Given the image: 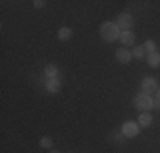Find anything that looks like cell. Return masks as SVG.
Wrapping results in <instances>:
<instances>
[{"instance_id":"1","label":"cell","mask_w":160,"mask_h":153,"mask_svg":"<svg viewBox=\"0 0 160 153\" xmlns=\"http://www.w3.org/2000/svg\"><path fill=\"white\" fill-rule=\"evenodd\" d=\"M99 31H101V36L104 37L106 41H109V43H112V41L119 39L121 36V31L119 27H118L116 22H102L101 27H99Z\"/></svg>"},{"instance_id":"2","label":"cell","mask_w":160,"mask_h":153,"mask_svg":"<svg viewBox=\"0 0 160 153\" xmlns=\"http://www.w3.org/2000/svg\"><path fill=\"white\" fill-rule=\"evenodd\" d=\"M135 107L138 111H142V112H148V111L153 107V99L150 97L148 94H138L135 97Z\"/></svg>"},{"instance_id":"3","label":"cell","mask_w":160,"mask_h":153,"mask_svg":"<svg viewBox=\"0 0 160 153\" xmlns=\"http://www.w3.org/2000/svg\"><path fill=\"white\" fill-rule=\"evenodd\" d=\"M142 90L143 94H153V92L158 90V80L155 76H145L142 80Z\"/></svg>"},{"instance_id":"4","label":"cell","mask_w":160,"mask_h":153,"mask_svg":"<svg viewBox=\"0 0 160 153\" xmlns=\"http://www.w3.org/2000/svg\"><path fill=\"white\" fill-rule=\"evenodd\" d=\"M121 131H123L124 136L135 138V136L140 135V124L138 122H133V121H126L123 126H121Z\"/></svg>"},{"instance_id":"5","label":"cell","mask_w":160,"mask_h":153,"mask_svg":"<svg viewBox=\"0 0 160 153\" xmlns=\"http://www.w3.org/2000/svg\"><path fill=\"white\" fill-rule=\"evenodd\" d=\"M116 24H118V27H119L121 32H126V31H129L133 27V17L128 12H123V14H119Z\"/></svg>"},{"instance_id":"6","label":"cell","mask_w":160,"mask_h":153,"mask_svg":"<svg viewBox=\"0 0 160 153\" xmlns=\"http://www.w3.org/2000/svg\"><path fill=\"white\" fill-rule=\"evenodd\" d=\"M116 58H118V61L119 63H129L131 61V58H133V55H131V51H128L126 48H121V49H118L116 51Z\"/></svg>"},{"instance_id":"7","label":"cell","mask_w":160,"mask_h":153,"mask_svg":"<svg viewBox=\"0 0 160 153\" xmlns=\"http://www.w3.org/2000/svg\"><path fill=\"white\" fill-rule=\"evenodd\" d=\"M46 90L49 94H58V92L62 90V82H60L58 78H49L48 83H46Z\"/></svg>"},{"instance_id":"8","label":"cell","mask_w":160,"mask_h":153,"mask_svg":"<svg viewBox=\"0 0 160 153\" xmlns=\"http://www.w3.org/2000/svg\"><path fill=\"white\" fill-rule=\"evenodd\" d=\"M119 39H121V43H123L124 46H131L133 43H135L136 36H135V32H131V31H126V32H121Z\"/></svg>"},{"instance_id":"9","label":"cell","mask_w":160,"mask_h":153,"mask_svg":"<svg viewBox=\"0 0 160 153\" xmlns=\"http://www.w3.org/2000/svg\"><path fill=\"white\" fill-rule=\"evenodd\" d=\"M147 63L150 65L152 68H157V67H160V53H157V51L148 53V55H147Z\"/></svg>"},{"instance_id":"10","label":"cell","mask_w":160,"mask_h":153,"mask_svg":"<svg viewBox=\"0 0 160 153\" xmlns=\"http://www.w3.org/2000/svg\"><path fill=\"white\" fill-rule=\"evenodd\" d=\"M152 121H153V117H152L150 112H142L138 117V124L140 128H148V126L152 124Z\"/></svg>"},{"instance_id":"11","label":"cell","mask_w":160,"mask_h":153,"mask_svg":"<svg viewBox=\"0 0 160 153\" xmlns=\"http://www.w3.org/2000/svg\"><path fill=\"white\" fill-rule=\"evenodd\" d=\"M131 55H133V58H136V60H145L147 58V51H145L143 46H135Z\"/></svg>"},{"instance_id":"12","label":"cell","mask_w":160,"mask_h":153,"mask_svg":"<svg viewBox=\"0 0 160 153\" xmlns=\"http://www.w3.org/2000/svg\"><path fill=\"white\" fill-rule=\"evenodd\" d=\"M72 37V29L70 27H62L58 31V39L60 41H68Z\"/></svg>"},{"instance_id":"13","label":"cell","mask_w":160,"mask_h":153,"mask_svg":"<svg viewBox=\"0 0 160 153\" xmlns=\"http://www.w3.org/2000/svg\"><path fill=\"white\" fill-rule=\"evenodd\" d=\"M44 75H46L48 78H56V75H58V68H56L55 65H48V67L44 68Z\"/></svg>"},{"instance_id":"14","label":"cell","mask_w":160,"mask_h":153,"mask_svg":"<svg viewBox=\"0 0 160 153\" xmlns=\"http://www.w3.org/2000/svg\"><path fill=\"white\" fill-rule=\"evenodd\" d=\"M39 145H41L43 148H48V150H51V146H53V140H51L49 136H43V138L39 140Z\"/></svg>"},{"instance_id":"15","label":"cell","mask_w":160,"mask_h":153,"mask_svg":"<svg viewBox=\"0 0 160 153\" xmlns=\"http://www.w3.org/2000/svg\"><path fill=\"white\" fill-rule=\"evenodd\" d=\"M143 48H145V51H147V53H153V51H155V43L148 39V41H145Z\"/></svg>"},{"instance_id":"16","label":"cell","mask_w":160,"mask_h":153,"mask_svg":"<svg viewBox=\"0 0 160 153\" xmlns=\"http://www.w3.org/2000/svg\"><path fill=\"white\" fill-rule=\"evenodd\" d=\"M153 107L155 109H160V89L157 90V97L153 99Z\"/></svg>"},{"instance_id":"17","label":"cell","mask_w":160,"mask_h":153,"mask_svg":"<svg viewBox=\"0 0 160 153\" xmlns=\"http://www.w3.org/2000/svg\"><path fill=\"white\" fill-rule=\"evenodd\" d=\"M34 7H36V9H43L44 5H46V2H44V0H34Z\"/></svg>"},{"instance_id":"18","label":"cell","mask_w":160,"mask_h":153,"mask_svg":"<svg viewBox=\"0 0 160 153\" xmlns=\"http://www.w3.org/2000/svg\"><path fill=\"white\" fill-rule=\"evenodd\" d=\"M49 153H60L58 150H49Z\"/></svg>"}]
</instances>
